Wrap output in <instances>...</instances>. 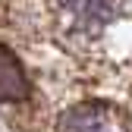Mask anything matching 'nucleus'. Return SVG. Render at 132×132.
Returning <instances> with one entry per match:
<instances>
[{"mask_svg": "<svg viewBox=\"0 0 132 132\" xmlns=\"http://www.w3.org/2000/svg\"><path fill=\"white\" fill-rule=\"evenodd\" d=\"M57 132H129V129H126L123 113H117L107 104L88 101V104H79L72 110H66L60 117Z\"/></svg>", "mask_w": 132, "mask_h": 132, "instance_id": "1", "label": "nucleus"}, {"mask_svg": "<svg viewBox=\"0 0 132 132\" xmlns=\"http://www.w3.org/2000/svg\"><path fill=\"white\" fill-rule=\"evenodd\" d=\"M28 97V76L6 44H0V104H19Z\"/></svg>", "mask_w": 132, "mask_h": 132, "instance_id": "2", "label": "nucleus"}]
</instances>
